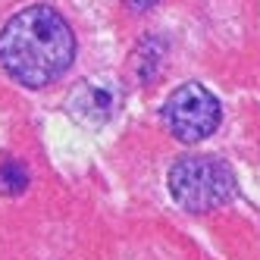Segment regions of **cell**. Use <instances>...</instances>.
Here are the masks:
<instances>
[{"instance_id": "5", "label": "cell", "mask_w": 260, "mask_h": 260, "mask_svg": "<svg viewBox=\"0 0 260 260\" xmlns=\"http://www.w3.org/2000/svg\"><path fill=\"white\" fill-rule=\"evenodd\" d=\"M28 188V170L19 160H4L0 163V194H22Z\"/></svg>"}, {"instance_id": "2", "label": "cell", "mask_w": 260, "mask_h": 260, "mask_svg": "<svg viewBox=\"0 0 260 260\" xmlns=\"http://www.w3.org/2000/svg\"><path fill=\"white\" fill-rule=\"evenodd\" d=\"M170 194L182 210L210 213L235 198V173L219 157H182L170 170Z\"/></svg>"}, {"instance_id": "4", "label": "cell", "mask_w": 260, "mask_h": 260, "mask_svg": "<svg viewBox=\"0 0 260 260\" xmlns=\"http://www.w3.org/2000/svg\"><path fill=\"white\" fill-rule=\"evenodd\" d=\"M66 110L69 116L82 122V125H104L116 110V98H113V88L104 85V82H79L76 88L69 91L66 98Z\"/></svg>"}, {"instance_id": "3", "label": "cell", "mask_w": 260, "mask_h": 260, "mask_svg": "<svg viewBox=\"0 0 260 260\" xmlns=\"http://www.w3.org/2000/svg\"><path fill=\"white\" fill-rule=\"evenodd\" d=\"M219 101L213 98V91H207L198 82L179 85L163 104V122L170 135L182 144H201L204 138H210L219 128Z\"/></svg>"}, {"instance_id": "6", "label": "cell", "mask_w": 260, "mask_h": 260, "mask_svg": "<svg viewBox=\"0 0 260 260\" xmlns=\"http://www.w3.org/2000/svg\"><path fill=\"white\" fill-rule=\"evenodd\" d=\"M125 4H128V10H132V13H144V10L157 7L160 0H125Z\"/></svg>"}, {"instance_id": "1", "label": "cell", "mask_w": 260, "mask_h": 260, "mask_svg": "<svg viewBox=\"0 0 260 260\" xmlns=\"http://www.w3.org/2000/svg\"><path fill=\"white\" fill-rule=\"evenodd\" d=\"M76 60V35L47 4L25 7L0 28V66L25 88H47Z\"/></svg>"}]
</instances>
